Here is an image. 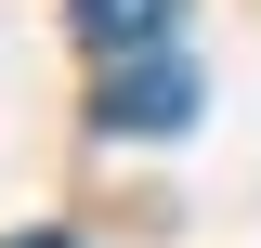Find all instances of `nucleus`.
I'll list each match as a JSON object with an SVG mask.
<instances>
[{"label": "nucleus", "mask_w": 261, "mask_h": 248, "mask_svg": "<svg viewBox=\"0 0 261 248\" xmlns=\"http://www.w3.org/2000/svg\"><path fill=\"white\" fill-rule=\"evenodd\" d=\"M170 13H183V0H65V27L92 39L105 65H118V53H144V39H170Z\"/></svg>", "instance_id": "2"}, {"label": "nucleus", "mask_w": 261, "mask_h": 248, "mask_svg": "<svg viewBox=\"0 0 261 248\" xmlns=\"http://www.w3.org/2000/svg\"><path fill=\"white\" fill-rule=\"evenodd\" d=\"M183 118H196V65L170 53V39H144V53H118V79L92 92V131H118V144H170Z\"/></svg>", "instance_id": "1"}, {"label": "nucleus", "mask_w": 261, "mask_h": 248, "mask_svg": "<svg viewBox=\"0 0 261 248\" xmlns=\"http://www.w3.org/2000/svg\"><path fill=\"white\" fill-rule=\"evenodd\" d=\"M13 248H79V235H13Z\"/></svg>", "instance_id": "3"}]
</instances>
